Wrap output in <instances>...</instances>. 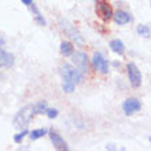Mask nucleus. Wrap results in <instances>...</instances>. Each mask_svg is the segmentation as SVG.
Here are the masks:
<instances>
[{
	"mask_svg": "<svg viewBox=\"0 0 151 151\" xmlns=\"http://www.w3.org/2000/svg\"><path fill=\"white\" fill-rule=\"evenodd\" d=\"M47 110V103L45 102H39V103L33 104V113L35 114H41Z\"/></svg>",
	"mask_w": 151,
	"mask_h": 151,
	"instance_id": "15",
	"label": "nucleus"
},
{
	"mask_svg": "<svg viewBox=\"0 0 151 151\" xmlns=\"http://www.w3.org/2000/svg\"><path fill=\"white\" fill-rule=\"evenodd\" d=\"M50 139H51L52 144H54V147H55L56 150H62V151L69 150L66 142H65V140L62 139V136H59L58 133H55V132H51V133H50Z\"/></svg>",
	"mask_w": 151,
	"mask_h": 151,
	"instance_id": "10",
	"label": "nucleus"
},
{
	"mask_svg": "<svg viewBox=\"0 0 151 151\" xmlns=\"http://www.w3.org/2000/svg\"><path fill=\"white\" fill-rule=\"evenodd\" d=\"M59 25H60V28L65 30V33H66V35H68V36L70 37L73 41H76V43L80 44V45H84V43H85V41H84L83 36H81V35L76 30V28L73 26V25H70L68 21L63 19V18H60V19H59Z\"/></svg>",
	"mask_w": 151,
	"mask_h": 151,
	"instance_id": "3",
	"label": "nucleus"
},
{
	"mask_svg": "<svg viewBox=\"0 0 151 151\" xmlns=\"http://www.w3.org/2000/svg\"><path fill=\"white\" fill-rule=\"evenodd\" d=\"M14 65V55L10 52L4 51L3 48H0V66H12Z\"/></svg>",
	"mask_w": 151,
	"mask_h": 151,
	"instance_id": "11",
	"label": "nucleus"
},
{
	"mask_svg": "<svg viewBox=\"0 0 151 151\" xmlns=\"http://www.w3.org/2000/svg\"><path fill=\"white\" fill-rule=\"evenodd\" d=\"M96 14L104 21H110L113 18V10H111V6L106 1V0H99L96 3Z\"/></svg>",
	"mask_w": 151,
	"mask_h": 151,
	"instance_id": "6",
	"label": "nucleus"
},
{
	"mask_svg": "<svg viewBox=\"0 0 151 151\" xmlns=\"http://www.w3.org/2000/svg\"><path fill=\"white\" fill-rule=\"evenodd\" d=\"M45 113H47L48 118H51V119L58 117V110H56V109H47V110H45Z\"/></svg>",
	"mask_w": 151,
	"mask_h": 151,
	"instance_id": "19",
	"label": "nucleus"
},
{
	"mask_svg": "<svg viewBox=\"0 0 151 151\" xmlns=\"http://www.w3.org/2000/svg\"><path fill=\"white\" fill-rule=\"evenodd\" d=\"M136 30H137V33H139L142 37H150V29H148L147 26H144V25H139Z\"/></svg>",
	"mask_w": 151,
	"mask_h": 151,
	"instance_id": "16",
	"label": "nucleus"
},
{
	"mask_svg": "<svg viewBox=\"0 0 151 151\" xmlns=\"http://www.w3.org/2000/svg\"><path fill=\"white\" fill-rule=\"evenodd\" d=\"M1 44H3V40H0V45H1Z\"/></svg>",
	"mask_w": 151,
	"mask_h": 151,
	"instance_id": "22",
	"label": "nucleus"
},
{
	"mask_svg": "<svg viewBox=\"0 0 151 151\" xmlns=\"http://www.w3.org/2000/svg\"><path fill=\"white\" fill-rule=\"evenodd\" d=\"M150 142H151V137H150Z\"/></svg>",
	"mask_w": 151,
	"mask_h": 151,
	"instance_id": "23",
	"label": "nucleus"
},
{
	"mask_svg": "<svg viewBox=\"0 0 151 151\" xmlns=\"http://www.w3.org/2000/svg\"><path fill=\"white\" fill-rule=\"evenodd\" d=\"M140 109H142V103L136 98H129L122 103V110L127 115H132L133 113L139 111Z\"/></svg>",
	"mask_w": 151,
	"mask_h": 151,
	"instance_id": "8",
	"label": "nucleus"
},
{
	"mask_svg": "<svg viewBox=\"0 0 151 151\" xmlns=\"http://www.w3.org/2000/svg\"><path fill=\"white\" fill-rule=\"evenodd\" d=\"M25 135H28V131H26V129H24L21 133H17V135L14 136V142H15V143H21L22 139L25 137Z\"/></svg>",
	"mask_w": 151,
	"mask_h": 151,
	"instance_id": "18",
	"label": "nucleus"
},
{
	"mask_svg": "<svg viewBox=\"0 0 151 151\" xmlns=\"http://www.w3.org/2000/svg\"><path fill=\"white\" fill-rule=\"evenodd\" d=\"M127 72L129 81H131V85L133 88H139L142 85V73H140L139 68L133 62H131V63L127 65Z\"/></svg>",
	"mask_w": 151,
	"mask_h": 151,
	"instance_id": "5",
	"label": "nucleus"
},
{
	"mask_svg": "<svg viewBox=\"0 0 151 151\" xmlns=\"http://www.w3.org/2000/svg\"><path fill=\"white\" fill-rule=\"evenodd\" d=\"M91 62H92V68L95 69L96 72L102 73V74H107L109 73V62L100 54H98V52L93 54Z\"/></svg>",
	"mask_w": 151,
	"mask_h": 151,
	"instance_id": "7",
	"label": "nucleus"
},
{
	"mask_svg": "<svg viewBox=\"0 0 151 151\" xmlns=\"http://www.w3.org/2000/svg\"><path fill=\"white\" fill-rule=\"evenodd\" d=\"M21 1L24 4H26V6H30V4H32V0H21Z\"/></svg>",
	"mask_w": 151,
	"mask_h": 151,
	"instance_id": "21",
	"label": "nucleus"
},
{
	"mask_svg": "<svg viewBox=\"0 0 151 151\" xmlns=\"http://www.w3.org/2000/svg\"><path fill=\"white\" fill-rule=\"evenodd\" d=\"M32 115H35V113H33V104H28V106L22 107L19 111L17 113L14 119H12L14 128H17V129H25L26 125L29 124V121H30V118H32Z\"/></svg>",
	"mask_w": 151,
	"mask_h": 151,
	"instance_id": "1",
	"label": "nucleus"
},
{
	"mask_svg": "<svg viewBox=\"0 0 151 151\" xmlns=\"http://www.w3.org/2000/svg\"><path fill=\"white\" fill-rule=\"evenodd\" d=\"M60 73H62V76H63V80H66V81H72V83H74V84L81 83L83 78H84L81 70H78L77 68H73V66H70V65H68V63L62 65Z\"/></svg>",
	"mask_w": 151,
	"mask_h": 151,
	"instance_id": "2",
	"label": "nucleus"
},
{
	"mask_svg": "<svg viewBox=\"0 0 151 151\" xmlns=\"http://www.w3.org/2000/svg\"><path fill=\"white\" fill-rule=\"evenodd\" d=\"M36 22H37L39 25H41V26H44V25H45V21H44V18L41 17V14L36 15Z\"/></svg>",
	"mask_w": 151,
	"mask_h": 151,
	"instance_id": "20",
	"label": "nucleus"
},
{
	"mask_svg": "<svg viewBox=\"0 0 151 151\" xmlns=\"http://www.w3.org/2000/svg\"><path fill=\"white\" fill-rule=\"evenodd\" d=\"M60 52H62L65 56L72 55L73 52H74L73 51V44L69 43V41H63V43L60 44Z\"/></svg>",
	"mask_w": 151,
	"mask_h": 151,
	"instance_id": "13",
	"label": "nucleus"
},
{
	"mask_svg": "<svg viewBox=\"0 0 151 151\" xmlns=\"http://www.w3.org/2000/svg\"><path fill=\"white\" fill-rule=\"evenodd\" d=\"M47 129H36V131H32L30 132V139L32 140H37V139H40V137H43V136H45L47 135Z\"/></svg>",
	"mask_w": 151,
	"mask_h": 151,
	"instance_id": "14",
	"label": "nucleus"
},
{
	"mask_svg": "<svg viewBox=\"0 0 151 151\" xmlns=\"http://www.w3.org/2000/svg\"><path fill=\"white\" fill-rule=\"evenodd\" d=\"M110 48H111V51L115 52V54H118V55H122L124 52H125V45L121 40H113L111 43H110Z\"/></svg>",
	"mask_w": 151,
	"mask_h": 151,
	"instance_id": "12",
	"label": "nucleus"
},
{
	"mask_svg": "<svg viewBox=\"0 0 151 151\" xmlns=\"http://www.w3.org/2000/svg\"><path fill=\"white\" fill-rule=\"evenodd\" d=\"M113 19H114V22L117 25H127L129 22H132V15L127 11L118 10V11H115L113 14Z\"/></svg>",
	"mask_w": 151,
	"mask_h": 151,
	"instance_id": "9",
	"label": "nucleus"
},
{
	"mask_svg": "<svg viewBox=\"0 0 151 151\" xmlns=\"http://www.w3.org/2000/svg\"><path fill=\"white\" fill-rule=\"evenodd\" d=\"M74 87H76V84H74V83H72V81H66V80L63 81V85H62L63 91H65V92H68V93H70V92L74 91Z\"/></svg>",
	"mask_w": 151,
	"mask_h": 151,
	"instance_id": "17",
	"label": "nucleus"
},
{
	"mask_svg": "<svg viewBox=\"0 0 151 151\" xmlns=\"http://www.w3.org/2000/svg\"><path fill=\"white\" fill-rule=\"evenodd\" d=\"M72 62L74 63V66L78 70H81L83 73H87L89 70V60H88L87 54H84L81 51L73 52L72 54Z\"/></svg>",
	"mask_w": 151,
	"mask_h": 151,
	"instance_id": "4",
	"label": "nucleus"
}]
</instances>
